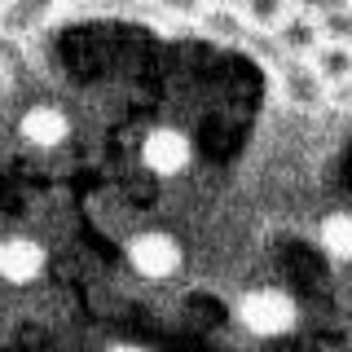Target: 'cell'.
<instances>
[{
  "instance_id": "6da1fadb",
  "label": "cell",
  "mask_w": 352,
  "mask_h": 352,
  "mask_svg": "<svg viewBox=\"0 0 352 352\" xmlns=\"http://www.w3.org/2000/svg\"><path fill=\"white\" fill-rule=\"evenodd\" d=\"M234 322L251 339H286L300 326V300L286 286H251V291L238 295Z\"/></svg>"
},
{
  "instance_id": "7a4b0ae2",
  "label": "cell",
  "mask_w": 352,
  "mask_h": 352,
  "mask_svg": "<svg viewBox=\"0 0 352 352\" xmlns=\"http://www.w3.org/2000/svg\"><path fill=\"white\" fill-rule=\"evenodd\" d=\"M185 264V247L181 238L168 234V229H141V234L128 238V269L146 282H168L181 273Z\"/></svg>"
},
{
  "instance_id": "3957f363",
  "label": "cell",
  "mask_w": 352,
  "mask_h": 352,
  "mask_svg": "<svg viewBox=\"0 0 352 352\" xmlns=\"http://www.w3.org/2000/svg\"><path fill=\"white\" fill-rule=\"evenodd\" d=\"M273 88H278L282 106H291L295 115H317L322 106H330V88L317 75L313 58H282L273 66Z\"/></svg>"
},
{
  "instance_id": "277c9868",
  "label": "cell",
  "mask_w": 352,
  "mask_h": 352,
  "mask_svg": "<svg viewBox=\"0 0 352 352\" xmlns=\"http://www.w3.org/2000/svg\"><path fill=\"white\" fill-rule=\"evenodd\" d=\"M141 168L150 176H185L194 168V141L185 128L154 124L141 137Z\"/></svg>"
},
{
  "instance_id": "5b68a950",
  "label": "cell",
  "mask_w": 352,
  "mask_h": 352,
  "mask_svg": "<svg viewBox=\"0 0 352 352\" xmlns=\"http://www.w3.org/2000/svg\"><path fill=\"white\" fill-rule=\"evenodd\" d=\"M40 273H44V247L36 238H27V234L0 238V282L27 286V282H36Z\"/></svg>"
},
{
  "instance_id": "8992f818",
  "label": "cell",
  "mask_w": 352,
  "mask_h": 352,
  "mask_svg": "<svg viewBox=\"0 0 352 352\" xmlns=\"http://www.w3.org/2000/svg\"><path fill=\"white\" fill-rule=\"evenodd\" d=\"M62 0H5L0 9V40H27L44 31L53 18H58Z\"/></svg>"
},
{
  "instance_id": "52a82bcc",
  "label": "cell",
  "mask_w": 352,
  "mask_h": 352,
  "mask_svg": "<svg viewBox=\"0 0 352 352\" xmlns=\"http://www.w3.org/2000/svg\"><path fill=\"white\" fill-rule=\"evenodd\" d=\"M18 137L27 141L31 150H58L66 137H71V119L62 115L58 106H31L27 115L18 119Z\"/></svg>"
},
{
  "instance_id": "ba28073f",
  "label": "cell",
  "mask_w": 352,
  "mask_h": 352,
  "mask_svg": "<svg viewBox=\"0 0 352 352\" xmlns=\"http://www.w3.org/2000/svg\"><path fill=\"white\" fill-rule=\"evenodd\" d=\"M273 44H278L282 58H313L317 49H322V22L313 14H300V9H291V14L282 18V27L273 31Z\"/></svg>"
},
{
  "instance_id": "9c48e42d",
  "label": "cell",
  "mask_w": 352,
  "mask_h": 352,
  "mask_svg": "<svg viewBox=\"0 0 352 352\" xmlns=\"http://www.w3.org/2000/svg\"><path fill=\"white\" fill-rule=\"evenodd\" d=\"M317 247L330 264H352V212L339 207V212H326L317 220Z\"/></svg>"
},
{
  "instance_id": "30bf717a",
  "label": "cell",
  "mask_w": 352,
  "mask_h": 352,
  "mask_svg": "<svg viewBox=\"0 0 352 352\" xmlns=\"http://www.w3.org/2000/svg\"><path fill=\"white\" fill-rule=\"evenodd\" d=\"M313 66L326 80V88H339V84L352 80V49L348 44H322V49L313 53Z\"/></svg>"
},
{
  "instance_id": "8fae6325",
  "label": "cell",
  "mask_w": 352,
  "mask_h": 352,
  "mask_svg": "<svg viewBox=\"0 0 352 352\" xmlns=\"http://www.w3.org/2000/svg\"><path fill=\"white\" fill-rule=\"evenodd\" d=\"M198 27H203L212 40H220V44H238L242 36H247L242 14H238V9H225V5H207V14L198 18Z\"/></svg>"
},
{
  "instance_id": "7c38bea8",
  "label": "cell",
  "mask_w": 352,
  "mask_h": 352,
  "mask_svg": "<svg viewBox=\"0 0 352 352\" xmlns=\"http://www.w3.org/2000/svg\"><path fill=\"white\" fill-rule=\"evenodd\" d=\"M238 14L256 31H278L282 18L291 14V0H238Z\"/></svg>"
},
{
  "instance_id": "4fadbf2b",
  "label": "cell",
  "mask_w": 352,
  "mask_h": 352,
  "mask_svg": "<svg viewBox=\"0 0 352 352\" xmlns=\"http://www.w3.org/2000/svg\"><path fill=\"white\" fill-rule=\"evenodd\" d=\"M317 22H322V40L326 44H348V49H352V5L335 9V14H326Z\"/></svg>"
},
{
  "instance_id": "5bb4252c",
  "label": "cell",
  "mask_w": 352,
  "mask_h": 352,
  "mask_svg": "<svg viewBox=\"0 0 352 352\" xmlns=\"http://www.w3.org/2000/svg\"><path fill=\"white\" fill-rule=\"evenodd\" d=\"M154 9L172 22H198L207 14V0H154Z\"/></svg>"
},
{
  "instance_id": "9a60e30c",
  "label": "cell",
  "mask_w": 352,
  "mask_h": 352,
  "mask_svg": "<svg viewBox=\"0 0 352 352\" xmlns=\"http://www.w3.org/2000/svg\"><path fill=\"white\" fill-rule=\"evenodd\" d=\"M352 0H291V9H300V14H313V18H326L335 14V9H348Z\"/></svg>"
},
{
  "instance_id": "2e32d148",
  "label": "cell",
  "mask_w": 352,
  "mask_h": 352,
  "mask_svg": "<svg viewBox=\"0 0 352 352\" xmlns=\"http://www.w3.org/2000/svg\"><path fill=\"white\" fill-rule=\"evenodd\" d=\"M330 106L352 110V80H348V84H339V88H330Z\"/></svg>"
},
{
  "instance_id": "e0dca14e",
  "label": "cell",
  "mask_w": 352,
  "mask_h": 352,
  "mask_svg": "<svg viewBox=\"0 0 352 352\" xmlns=\"http://www.w3.org/2000/svg\"><path fill=\"white\" fill-rule=\"evenodd\" d=\"M106 352H150V348L146 344H110Z\"/></svg>"
},
{
  "instance_id": "ac0fdd59",
  "label": "cell",
  "mask_w": 352,
  "mask_h": 352,
  "mask_svg": "<svg viewBox=\"0 0 352 352\" xmlns=\"http://www.w3.org/2000/svg\"><path fill=\"white\" fill-rule=\"evenodd\" d=\"M207 5H225V9H238V0H207Z\"/></svg>"
},
{
  "instance_id": "d6986e66",
  "label": "cell",
  "mask_w": 352,
  "mask_h": 352,
  "mask_svg": "<svg viewBox=\"0 0 352 352\" xmlns=\"http://www.w3.org/2000/svg\"><path fill=\"white\" fill-rule=\"evenodd\" d=\"M0 9H5V0H0Z\"/></svg>"
}]
</instances>
